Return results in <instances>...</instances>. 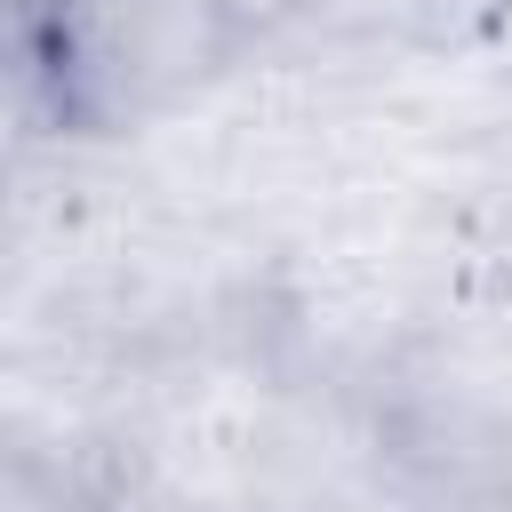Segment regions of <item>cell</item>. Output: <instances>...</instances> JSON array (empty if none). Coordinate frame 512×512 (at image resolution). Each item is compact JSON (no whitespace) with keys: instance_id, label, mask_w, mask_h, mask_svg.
<instances>
[{"instance_id":"cell-1","label":"cell","mask_w":512,"mask_h":512,"mask_svg":"<svg viewBox=\"0 0 512 512\" xmlns=\"http://www.w3.org/2000/svg\"><path fill=\"white\" fill-rule=\"evenodd\" d=\"M24 96L56 136H136L192 112L256 48L224 0H40L24 24Z\"/></svg>"},{"instance_id":"cell-2","label":"cell","mask_w":512,"mask_h":512,"mask_svg":"<svg viewBox=\"0 0 512 512\" xmlns=\"http://www.w3.org/2000/svg\"><path fill=\"white\" fill-rule=\"evenodd\" d=\"M224 8H232V16H248L256 32H272V24H280V16H296L304 0H224Z\"/></svg>"},{"instance_id":"cell-3","label":"cell","mask_w":512,"mask_h":512,"mask_svg":"<svg viewBox=\"0 0 512 512\" xmlns=\"http://www.w3.org/2000/svg\"><path fill=\"white\" fill-rule=\"evenodd\" d=\"M32 8H40V0H16V24H24V16H32Z\"/></svg>"}]
</instances>
